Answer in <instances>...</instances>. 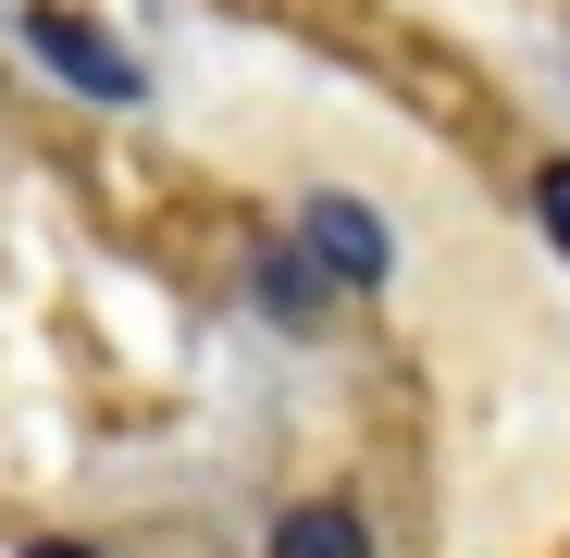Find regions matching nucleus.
Segmentation results:
<instances>
[{"instance_id":"3","label":"nucleus","mask_w":570,"mask_h":558,"mask_svg":"<svg viewBox=\"0 0 570 558\" xmlns=\"http://www.w3.org/2000/svg\"><path fill=\"white\" fill-rule=\"evenodd\" d=\"M273 558H372V533H360V509H285Z\"/></svg>"},{"instance_id":"5","label":"nucleus","mask_w":570,"mask_h":558,"mask_svg":"<svg viewBox=\"0 0 570 558\" xmlns=\"http://www.w3.org/2000/svg\"><path fill=\"white\" fill-rule=\"evenodd\" d=\"M533 224H546V236H558V261H570V161H546V174H533Z\"/></svg>"},{"instance_id":"2","label":"nucleus","mask_w":570,"mask_h":558,"mask_svg":"<svg viewBox=\"0 0 570 558\" xmlns=\"http://www.w3.org/2000/svg\"><path fill=\"white\" fill-rule=\"evenodd\" d=\"M298 261L335 273V286H385L397 248H385V224H372L360 199H311V212H298Z\"/></svg>"},{"instance_id":"6","label":"nucleus","mask_w":570,"mask_h":558,"mask_svg":"<svg viewBox=\"0 0 570 558\" xmlns=\"http://www.w3.org/2000/svg\"><path fill=\"white\" fill-rule=\"evenodd\" d=\"M26 558H100V546H26Z\"/></svg>"},{"instance_id":"4","label":"nucleus","mask_w":570,"mask_h":558,"mask_svg":"<svg viewBox=\"0 0 570 558\" xmlns=\"http://www.w3.org/2000/svg\"><path fill=\"white\" fill-rule=\"evenodd\" d=\"M311 298H323L311 261H261V311H273V323H311Z\"/></svg>"},{"instance_id":"1","label":"nucleus","mask_w":570,"mask_h":558,"mask_svg":"<svg viewBox=\"0 0 570 558\" xmlns=\"http://www.w3.org/2000/svg\"><path fill=\"white\" fill-rule=\"evenodd\" d=\"M26 38L50 50V75L62 87H87V100H137V62L100 38V26H87V13H62V0H38V13H26Z\"/></svg>"}]
</instances>
